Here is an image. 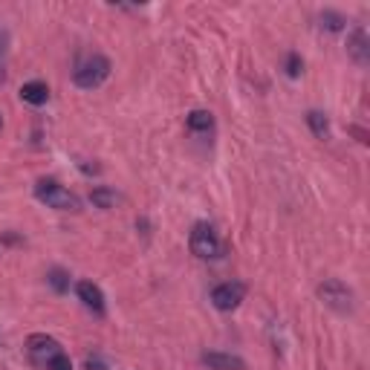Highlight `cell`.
<instances>
[{
	"label": "cell",
	"mask_w": 370,
	"mask_h": 370,
	"mask_svg": "<svg viewBox=\"0 0 370 370\" xmlns=\"http://www.w3.org/2000/svg\"><path fill=\"white\" fill-rule=\"evenodd\" d=\"M189 246L197 257H203V261H217L220 254H223V243H220L217 232L208 226V223H197L191 229V237H189Z\"/></svg>",
	"instance_id": "cell-3"
},
{
	"label": "cell",
	"mask_w": 370,
	"mask_h": 370,
	"mask_svg": "<svg viewBox=\"0 0 370 370\" xmlns=\"http://www.w3.org/2000/svg\"><path fill=\"white\" fill-rule=\"evenodd\" d=\"M318 298L327 307H332L336 313H350L353 310V292L342 281H336V278H330V281H324L318 286Z\"/></svg>",
	"instance_id": "cell-4"
},
{
	"label": "cell",
	"mask_w": 370,
	"mask_h": 370,
	"mask_svg": "<svg viewBox=\"0 0 370 370\" xmlns=\"http://www.w3.org/2000/svg\"><path fill=\"white\" fill-rule=\"evenodd\" d=\"M107 76H110V61L104 55H90L76 67L72 82H76V87H82V90H96L107 82Z\"/></svg>",
	"instance_id": "cell-2"
},
{
	"label": "cell",
	"mask_w": 370,
	"mask_h": 370,
	"mask_svg": "<svg viewBox=\"0 0 370 370\" xmlns=\"http://www.w3.org/2000/svg\"><path fill=\"white\" fill-rule=\"evenodd\" d=\"M35 197H38L41 203H47L50 208H58V211H79L82 208L79 197L72 191H67L55 179H41L38 185H35Z\"/></svg>",
	"instance_id": "cell-1"
},
{
	"label": "cell",
	"mask_w": 370,
	"mask_h": 370,
	"mask_svg": "<svg viewBox=\"0 0 370 370\" xmlns=\"http://www.w3.org/2000/svg\"><path fill=\"white\" fill-rule=\"evenodd\" d=\"M47 281L52 284V289H55V292H67V289H69V275H67L64 269H52Z\"/></svg>",
	"instance_id": "cell-15"
},
{
	"label": "cell",
	"mask_w": 370,
	"mask_h": 370,
	"mask_svg": "<svg viewBox=\"0 0 370 370\" xmlns=\"http://www.w3.org/2000/svg\"><path fill=\"white\" fill-rule=\"evenodd\" d=\"M0 125H4V119H0Z\"/></svg>",
	"instance_id": "cell-20"
},
{
	"label": "cell",
	"mask_w": 370,
	"mask_h": 370,
	"mask_svg": "<svg viewBox=\"0 0 370 370\" xmlns=\"http://www.w3.org/2000/svg\"><path fill=\"white\" fill-rule=\"evenodd\" d=\"M58 353H64V350H61V344L52 336H41V332H38V336L29 339V356L38 364H50Z\"/></svg>",
	"instance_id": "cell-6"
},
{
	"label": "cell",
	"mask_w": 370,
	"mask_h": 370,
	"mask_svg": "<svg viewBox=\"0 0 370 370\" xmlns=\"http://www.w3.org/2000/svg\"><path fill=\"white\" fill-rule=\"evenodd\" d=\"M243 295H246V286H243L240 281H226V284L214 286V292H211V304H214L220 313H232V310L240 307Z\"/></svg>",
	"instance_id": "cell-5"
},
{
	"label": "cell",
	"mask_w": 370,
	"mask_h": 370,
	"mask_svg": "<svg viewBox=\"0 0 370 370\" xmlns=\"http://www.w3.org/2000/svg\"><path fill=\"white\" fill-rule=\"evenodd\" d=\"M203 364H206L208 370H243V367H246L240 356H232V353H217V350L203 353Z\"/></svg>",
	"instance_id": "cell-9"
},
{
	"label": "cell",
	"mask_w": 370,
	"mask_h": 370,
	"mask_svg": "<svg viewBox=\"0 0 370 370\" xmlns=\"http://www.w3.org/2000/svg\"><path fill=\"white\" fill-rule=\"evenodd\" d=\"M76 295L82 298V304L87 310H93L96 315H104V292L93 281H79L76 284Z\"/></svg>",
	"instance_id": "cell-8"
},
{
	"label": "cell",
	"mask_w": 370,
	"mask_h": 370,
	"mask_svg": "<svg viewBox=\"0 0 370 370\" xmlns=\"http://www.w3.org/2000/svg\"><path fill=\"white\" fill-rule=\"evenodd\" d=\"M47 370H72V361H69V356H67V353H58V356L47 364Z\"/></svg>",
	"instance_id": "cell-18"
},
{
	"label": "cell",
	"mask_w": 370,
	"mask_h": 370,
	"mask_svg": "<svg viewBox=\"0 0 370 370\" xmlns=\"http://www.w3.org/2000/svg\"><path fill=\"white\" fill-rule=\"evenodd\" d=\"M87 370H107V364L101 361V356H87Z\"/></svg>",
	"instance_id": "cell-19"
},
{
	"label": "cell",
	"mask_w": 370,
	"mask_h": 370,
	"mask_svg": "<svg viewBox=\"0 0 370 370\" xmlns=\"http://www.w3.org/2000/svg\"><path fill=\"white\" fill-rule=\"evenodd\" d=\"M347 55L356 61V64H367L370 61V38H367V29L364 26H356L347 38Z\"/></svg>",
	"instance_id": "cell-7"
},
{
	"label": "cell",
	"mask_w": 370,
	"mask_h": 370,
	"mask_svg": "<svg viewBox=\"0 0 370 370\" xmlns=\"http://www.w3.org/2000/svg\"><path fill=\"white\" fill-rule=\"evenodd\" d=\"M321 29H327V32H339V29H344V15H339V12H321Z\"/></svg>",
	"instance_id": "cell-14"
},
{
	"label": "cell",
	"mask_w": 370,
	"mask_h": 370,
	"mask_svg": "<svg viewBox=\"0 0 370 370\" xmlns=\"http://www.w3.org/2000/svg\"><path fill=\"white\" fill-rule=\"evenodd\" d=\"M307 125L313 128V133H315L318 139H327V136H330V122H327L324 113H318V110H310V113H307Z\"/></svg>",
	"instance_id": "cell-13"
},
{
	"label": "cell",
	"mask_w": 370,
	"mask_h": 370,
	"mask_svg": "<svg viewBox=\"0 0 370 370\" xmlns=\"http://www.w3.org/2000/svg\"><path fill=\"white\" fill-rule=\"evenodd\" d=\"M21 99H23L26 104L41 107V104H47V99H50V87H47L44 82H26V84L21 87Z\"/></svg>",
	"instance_id": "cell-10"
},
{
	"label": "cell",
	"mask_w": 370,
	"mask_h": 370,
	"mask_svg": "<svg viewBox=\"0 0 370 370\" xmlns=\"http://www.w3.org/2000/svg\"><path fill=\"white\" fill-rule=\"evenodd\" d=\"M301 67H304V61H301L298 52H289V55H286V76H289V79H298V76H301Z\"/></svg>",
	"instance_id": "cell-17"
},
{
	"label": "cell",
	"mask_w": 370,
	"mask_h": 370,
	"mask_svg": "<svg viewBox=\"0 0 370 370\" xmlns=\"http://www.w3.org/2000/svg\"><path fill=\"white\" fill-rule=\"evenodd\" d=\"M211 128H214V116L208 113V110H194V113L189 116V130L203 133V130H211Z\"/></svg>",
	"instance_id": "cell-12"
},
{
	"label": "cell",
	"mask_w": 370,
	"mask_h": 370,
	"mask_svg": "<svg viewBox=\"0 0 370 370\" xmlns=\"http://www.w3.org/2000/svg\"><path fill=\"white\" fill-rule=\"evenodd\" d=\"M90 203L96 208H116L119 194L113 189H107V185H99V189H93V194H90Z\"/></svg>",
	"instance_id": "cell-11"
},
{
	"label": "cell",
	"mask_w": 370,
	"mask_h": 370,
	"mask_svg": "<svg viewBox=\"0 0 370 370\" xmlns=\"http://www.w3.org/2000/svg\"><path fill=\"white\" fill-rule=\"evenodd\" d=\"M6 52H9V32L0 26V82H4V76H6Z\"/></svg>",
	"instance_id": "cell-16"
}]
</instances>
